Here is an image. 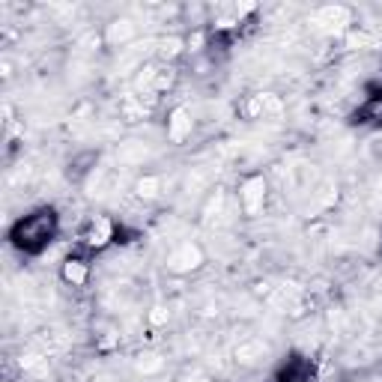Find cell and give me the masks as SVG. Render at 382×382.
I'll return each mask as SVG.
<instances>
[{"label": "cell", "mask_w": 382, "mask_h": 382, "mask_svg": "<svg viewBox=\"0 0 382 382\" xmlns=\"http://www.w3.org/2000/svg\"><path fill=\"white\" fill-rule=\"evenodd\" d=\"M57 233V215L51 209H39L33 215H24L13 227V242L22 251H42Z\"/></svg>", "instance_id": "1"}, {"label": "cell", "mask_w": 382, "mask_h": 382, "mask_svg": "<svg viewBox=\"0 0 382 382\" xmlns=\"http://www.w3.org/2000/svg\"><path fill=\"white\" fill-rule=\"evenodd\" d=\"M200 263H204V251H200L194 242H183V245H176L167 254V269H170V272H176V275L194 272Z\"/></svg>", "instance_id": "2"}, {"label": "cell", "mask_w": 382, "mask_h": 382, "mask_svg": "<svg viewBox=\"0 0 382 382\" xmlns=\"http://www.w3.org/2000/svg\"><path fill=\"white\" fill-rule=\"evenodd\" d=\"M263 200H266V179L263 176H251L242 183V188H239V204H242V209L248 215H254L263 209Z\"/></svg>", "instance_id": "3"}, {"label": "cell", "mask_w": 382, "mask_h": 382, "mask_svg": "<svg viewBox=\"0 0 382 382\" xmlns=\"http://www.w3.org/2000/svg\"><path fill=\"white\" fill-rule=\"evenodd\" d=\"M110 239H114V224L108 218H93L84 230V245L93 251H102Z\"/></svg>", "instance_id": "4"}, {"label": "cell", "mask_w": 382, "mask_h": 382, "mask_svg": "<svg viewBox=\"0 0 382 382\" xmlns=\"http://www.w3.org/2000/svg\"><path fill=\"white\" fill-rule=\"evenodd\" d=\"M188 135H191V114L185 108H176L167 119V138L174 140V144H183Z\"/></svg>", "instance_id": "5"}, {"label": "cell", "mask_w": 382, "mask_h": 382, "mask_svg": "<svg viewBox=\"0 0 382 382\" xmlns=\"http://www.w3.org/2000/svg\"><path fill=\"white\" fill-rule=\"evenodd\" d=\"M87 278H90V266L84 263V260L69 257L66 263H63V281H66V284L81 287V284H87Z\"/></svg>", "instance_id": "6"}, {"label": "cell", "mask_w": 382, "mask_h": 382, "mask_svg": "<svg viewBox=\"0 0 382 382\" xmlns=\"http://www.w3.org/2000/svg\"><path fill=\"white\" fill-rule=\"evenodd\" d=\"M117 158H119V165H140L147 158V147L140 140H128V144L117 149Z\"/></svg>", "instance_id": "7"}, {"label": "cell", "mask_w": 382, "mask_h": 382, "mask_svg": "<svg viewBox=\"0 0 382 382\" xmlns=\"http://www.w3.org/2000/svg\"><path fill=\"white\" fill-rule=\"evenodd\" d=\"M132 36H135V24L128 22V18H119V22L108 24V33H105V39H108L110 45H117V42H128Z\"/></svg>", "instance_id": "8"}, {"label": "cell", "mask_w": 382, "mask_h": 382, "mask_svg": "<svg viewBox=\"0 0 382 382\" xmlns=\"http://www.w3.org/2000/svg\"><path fill=\"white\" fill-rule=\"evenodd\" d=\"M263 353H266L263 340H248V344H242L236 349V361H242V365H257V361L263 358Z\"/></svg>", "instance_id": "9"}, {"label": "cell", "mask_w": 382, "mask_h": 382, "mask_svg": "<svg viewBox=\"0 0 382 382\" xmlns=\"http://www.w3.org/2000/svg\"><path fill=\"white\" fill-rule=\"evenodd\" d=\"M158 176H144V179H138V185H135V191H138V197H144V200H153V197H158Z\"/></svg>", "instance_id": "10"}, {"label": "cell", "mask_w": 382, "mask_h": 382, "mask_svg": "<svg viewBox=\"0 0 382 382\" xmlns=\"http://www.w3.org/2000/svg\"><path fill=\"white\" fill-rule=\"evenodd\" d=\"M188 382H204V379H188Z\"/></svg>", "instance_id": "11"}]
</instances>
